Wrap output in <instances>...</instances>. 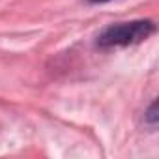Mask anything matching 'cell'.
Wrapping results in <instances>:
<instances>
[{
    "mask_svg": "<svg viewBox=\"0 0 159 159\" xmlns=\"http://www.w3.org/2000/svg\"><path fill=\"white\" fill-rule=\"evenodd\" d=\"M90 2H109V0H90Z\"/></svg>",
    "mask_w": 159,
    "mask_h": 159,
    "instance_id": "3957f363",
    "label": "cell"
},
{
    "mask_svg": "<svg viewBox=\"0 0 159 159\" xmlns=\"http://www.w3.org/2000/svg\"><path fill=\"white\" fill-rule=\"evenodd\" d=\"M155 111H157V101L150 107V111H148V120L152 122V124H155L157 122V114H155Z\"/></svg>",
    "mask_w": 159,
    "mask_h": 159,
    "instance_id": "7a4b0ae2",
    "label": "cell"
},
{
    "mask_svg": "<svg viewBox=\"0 0 159 159\" xmlns=\"http://www.w3.org/2000/svg\"><path fill=\"white\" fill-rule=\"evenodd\" d=\"M155 26L152 21H131V23H118L101 32L98 38L99 47H125L133 43H140L150 34H153Z\"/></svg>",
    "mask_w": 159,
    "mask_h": 159,
    "instance_id": "6da1fadb",
    "label": "cell"
}]
</instances>
